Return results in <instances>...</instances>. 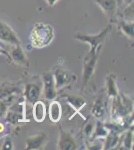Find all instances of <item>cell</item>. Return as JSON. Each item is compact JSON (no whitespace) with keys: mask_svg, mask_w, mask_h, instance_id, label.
Wrapping results in <instances>:
<instances>
[{"mask_svg":"<svg viewBox=\"0 0 134 150\" xmlns=\"http://www.w3.org/2000/svg\"><path fill=\"white\" fill-rule=\"evenodd\" d=\"M30 43L34 48H43L49 45L54 38V28L48 23L38 22L30 32Z\"/></svg>","mask_w":134,"mask_h":150,"instance_id":"obj_1","label":"cell"},{"mask_svg":"<svg viewBox=\"0 0 134 150\" xmlns=\"http://www.w3.org/2000/svg\"><path fill=\"white\" fill-rule=\"evenodd\" d=\"M111 29H112V25L111 24H108L103 30L95 35H89V34H85V33H81V32H76L74 34V38L76 40H79V41H81V42H84V43H86V44H88L90 46V50L101 49L102 45H103L107 35L110 33Z\"/></svg>","mask_w":134,"mask_h":150,"instance_id":"obj_2","label":"cell"},{"mask_svg":"<svg viewBox=\"0 0 134 150\" xmlns=\"http://www.w3.org/2000/svg\"><path fill=\"white\" fill-rule=\"evenodd\" d=\"M100 51L101 49L89 50L85 54L83 58V67H82V87L86 86L93 76Z\"/></svg>","mask_w":134,"mask_h":150,"instance_id":"obj_3","label":"cell"},{"mask_svg":"<svg viewBox=\"0 0 134 150\" xmlns=\"http://www.w3.org/2000/svg\"><path fill=\"white\" fill-rule=\"evenodd\" d=\"M52 74H53L55 87L57 89V91L71 85L76 80V76L74 74L63 68H60V67L55 68L54 71L52 72Z\"/></svg>","mask_w":134,"mask_h":150,"instance_id":"obj_4","label":"cell"},{"mask_svg":"<svg viewBox=\"0 0 134 150\" xmlns=\"http://www.w3.org/2000/svg\"><path fill=\"white\" fill-rule=\"evenodd\" d=\"M57 148L61 150H75L77 149V141L74 135L66 129L59 127V136H58Z\"/></svg>","mask_w":134,"mask_h":150,"instance_id":"obj_5","label":"cell"},{"mask_svg":"<svg viewBox=\"0 0 134 150\" xmlns=\"http://www.w3.org/2000/svg\"><path fill=\"white\" fill-rule=\"evenodd\" d=\"M5 121L10 124H18L20 121H24L25 118V110H24V105L20 104V102L15 103L13 105H10L5 114Z\"/></svg>","mask_w":134,"mask_h":150,"instance_id":"obj_6","label":"cell"},{"mask_svg":"<svg viewBox=\"0 0 134 150\" xmlns=\"http://www.w3.org/2000/svg\"><path fill=\"white\" fill-rule=\"evenodd\" d=\"M42 82H43V93L46 100H54L57 97L58 91L55 87L54 78L51 72H45L42 75Z\"/></svg>","mask_w":134,"mask_h":150,"instance_id":"obj_7","label":"cell"},{"mask_svg":"<svg viewBox=\"0 0 134 150\" xmlns=\"http://www.w3.org/2000/svg\"><path fill=\"white\" fill-rule=\"evenodd\" d=\"M0 41L11 45L21 44V41L15 31L3 21H0Z\"/></svg>","mask_w":134,"mask_h":150,"instance_id":"obj_8","label":"cell"},{"mask_svg":"<svg viewBox=\"0 0 134 150\" xmlns=\"http://www.w3.org/2000/svg\"><path fill=\"white\" fill-rule=\"evenodd\" d=\"M48 137L45 133L40 132L28 136L25 140V149L27 150H39L46 146Z\"/></svg>","mask_w":134,"mask_h":150,"instance_id":"obj_9","label":"cell"},{"mask_svg":"<svg viewBox=\"0 0 134 150\" xmlns=\"http://www.w3.org/2000/svg\"><path fill=\"white\" fill-rule=\"evenodd\" d=\"M42 88L38 83H27L24 86L23 95L27 102L33 104L37 100H39Z\"/></svg>","mask_w":134,"mask_h":150,"instance_id":"obj_10","label":"cell"},{"mask_svg":"<svg viewBox=\"0 0 134 150\" xmlns=\"http://www.w3.org/2000/svg\"><path fill=\"white\" fill-rule=\"evenodd\" d=\"M12 49L10 51V58L11 61L15 62L16 64L20 65L23 67H28L29 66V61L27 59L25 52H24L21 44L19 45H12Z\"/></svg>","mask_w":134,"mask_h":150,"instance_id":"obj_11","label":"cell"},{"mask_svg":"<svg viewBox=\"0 0 134 150\" xmlns=\"http://www.w3.org/2000/svg\"><path fill=\"white\" fill-rule=\"evenodd\" d=\"M64 100L66 104L69 107H71L74 110L75 113L80 114V110L86 105V100L80 95H76V94H68V95L64 96Z\"/></svg>","mask_w":134,"mask_h":150,"instance_id":"obj_12","label":"cell"},{"mask_svg":"<svg viewBox=\"0 0 134 150\" xmlns=\"http://www.w3.org/2000/svg\"><path fill=\"white\" fill-rule=\"evenodd\" d=\"M91 114L97 119H102L106 115V102L104 100L103 95H99L95 99L91 108Z\"/></svg>","mask_w":134,"mask_h":150,"instance_id":"obj_13","label":"cell"},{"mask_svg":"<svg viewBox=\"0 0 134 150\" xmlns=\"http://www.w3.org/2000/svg\"><path fill=\"white\" fill-rule=\"evenodd\" d=\"M101 8L102 12L108 17H113L117 10V0H94Z\"/></svg>","mask_w":134,"mask_h":150,"instance_id":"obj_14","label":"cell"},{"mask_svg":"<svg viewBox=\"0 0 134 150\" xmlns=\"http://www.w3.org/2000/svg\"><path fill=\"white\" fill-rule=\"evenodd\" d=\"M105 89H106L107 97H109L110 99L118 97L119 91H118L117 83H116V76L114 74H108L106 76Z\"/></svg>","mask_w":134,"mask_h":150,"instance_id":"obj_15","label":"cell"},{"mask_svg":"<svg viewBox=\"0 0 134 150\" xmlns=\"http://www.w3.org/2000/svg\"><path fill=\"white\" fill-rule=\"evenodd\" d=\"M48 116H49L50 121L53 123H58L62 117V107L59 101L51 100L48 108Z\"/></svg>","mask_w":134,"mask_h":150,"instance_id":"obj_16","label":"cell"},{"mask_svg":"<svg viewBox=\"0 0 134 150\" xmlns=\"http://www.w3.org/2000/svg\"><path fill=\"white\" fill-rule=\"evenodd\" d=\"M46 114H47V110H46V105L43 101L37 100L36 102L33 103L32 116H33V119L36 122L41 123L44 121Z\"/></svg>","mask_w":134,"mask_h":150,"instance_id":"obj_17","label":"cell"},{"mask_svg":"<svg viewBox=\"0 0 134 150\" xmlns=\"http://www.w3.org/2000/svg\"><path fill=\"white\" fill-rule=\"evenodd\" d=\"M20 91L19 86L11 82H0V99L7 98Z\"/></svg>","mask_w":134,"mask_h":150,"instance_id":"obj_18","label":"cell"},{"mask_svg":"<svg viewBox=\"0 0 134 150\" xmlns=\"http://www.w3.org/2000/svg\"><path fill=\"white\" fill-rule=\"evenodd\" d=\"M119 140H120V135L118 132L114 131V130H109L107 135L104 138L103 142V149H113L116 146H118Z\"/></svg>","mask_w":134,"mask_h":150,"instance_id":"obj_19","label":"cell"},{"mask_svg":"<svg viewBox=\"0 0 134 150\" xmlns=\"http://www.w3.org/2000/svg\"><path fill=\"white\" fill-rule=\"evenodd\" d=\"M118 28L119 30L122 32L126 37H128L129 39H132L134 37V23L133 21H127L121 19L118 21Z\"/></svg>","mask_w":134,"mask_h":150,"instance_id":"obj_20","label":"cell"},{"mask_svg":"<svg viewBox=\"0 0 134 150\" xmlns=\"http://www.w3.org/2000/svg\"><path fill=\"white\" fill-rule=\"evenodd\" d=\"M108 131H109L108 127H107L103 122L97 121L94 126L93 133H92L90 138L91 139H104L107 135V133H108Z\"/></svg>","mask_w":134,"mask_h":150,"instance_id":"obj_21","label":"cell"},{"mask_svg":"<svg viewBox=\"0 0 134 150\" xmlns=\"http://www.w3.org/2000/svg\"><path fill=\"white\" fill-rule=\"evenodd\" d=\"M119 144H122L123 147L122 148H126V149H131L133 147V131L129 130L123 134L122 136H120V140H119Z\"/></svg>","mask_w":134,"mask_h":150,"instance_id":"obj_22","label":"cell"},{"mask_svg":"<svg viewBox=\"0 0 134 150\" xmlns=\"http://www.w3.org/2000/svg\"><path fill=\"white\" fill-rule=\"evenodd\" d=\"M15 95H11L7 98H4V99H0V118L4 117L8 110V108L10 107L11 104H13V101L15 99Z\"/></svg>","mask_w":134,"mask_h":150,"instance_id":"obj_23","label":"cell"},{"mask_svg":"<svg viewBox=\"0 0 134 150\" xmlns=\"http://www.w3.org/2000/svg\"><path fill=\"white\" fill-rule=\"evenodd\" d=\"M133 8H134L133 2L132 3L127 4L126 8L123 10L122 19H124V20H127V21H133Z\"/></svg>","mask_w":134,"mask_h":150,"instance_id":"obj_24","label":"cell"},{"mask_svg":"<svg viewBox=\"0 0 134 150\" xmlns=\"http://www.w3.org/2000/svg\"><path fill=\"white\" fill-rule=\"evenodd\" d=\"M94 126L95 125L91 121H87L83 125V127H82V132H83V134L87 137V138H90V137H91L92 133H93V130H94Z\"/></svg>","mask_w":134,"mask_h":150,"instance_id":"obj_25","label":"cell"},{"mask_svg":"<svg viewBox=\"0 0 134 150\" xmlns=\"http://www.w3.org/2000/svg\"><path fill=\"white\" fill-rule=\"evenodd\" d=\"M94 141L86 144L87 149H103V143L100 142V139H93Z\"/></svg>","mask_w":134,"mask_h":150,"instance_id":"obj_26","label":"cell"},{"mask_svg":"<svg viewBox=\"0 0 134 150\" xmlns=\"http://www.w3.org/2000/svg\"><path fill=\"white\" fill-rule=\"evenodd\" d=\"M2 149H13V142L10 138H6L4 140Z\"/></svg>","mask_w":134,"mask_h":150,"instance_id":"obj_27","label":"cell"},{"mask_svg":"<svg viewBox=\"0 0 134 150\" xmlns=\"http://www.w3.org/2000/svg\"><path fill=\"white\" fill-rule=\"evenodd\" d=\"M0 55H4L7 59L9 60V61H11V58H10V55H9V53L6 51L4 48H2L1 46H0Z\"/></svg>","mask_w":134,"mask_h":150,"instance_id":"obj_28","label":"cell"},{"mask_svg":"<svg viewBox=\"0 0 134 150\" xmlns=\"http://www.w3.org/2000/svg\"><path fill=\"white\" fill-rule=\"evenodd\" d=\"M45 1H46V3H47V5L49 7H53L56 3H57V2H59L60 0H45Z\"/></svg>","mask_w":134,"mask_h":150,"instance_id":"obj_29","label":"cell"},{"mask_svg":"<svg viewBox=\"0 0 134 150\" xmlns=\"http://www.w3.org/2000/svg\"><path fill=\"white\" fill-rule=\"evenodd\" d=\"M4 131H5V125H4L2 122H0V135L3 134Z\"/></svg>","mask_w":134,"mask_h":150,"instance_id":"obj_30","label":"cell"},{"mask_svg":"<svg viewBox=\"0 0 134 150\" xmlns=\"http://www.w3.org/2000/svg\"><path fill=\"white\" fill-rule=\"evenodd\" d=\"M124 1H125V3H126V4H129V3H132L133 0H124Z\"/></svg>","mask_w":134,"mask_h":150,"instance_id":"obj_31","label":"cell"}]
</instances>
